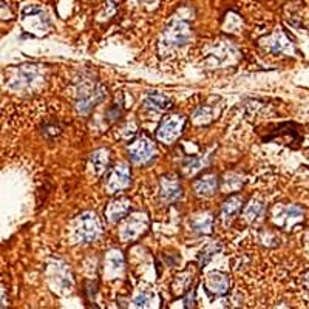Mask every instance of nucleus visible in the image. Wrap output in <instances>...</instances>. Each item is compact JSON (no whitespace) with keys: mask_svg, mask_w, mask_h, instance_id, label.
Masks as SVG:
<instances>
[{"mask_svg":"<svg viewBox=\"0 0 309 309\" xmlns=\"http://www.w3.org/2000/svg\"><path fill=\"white\" fill-rule=\"evenodd\" d=\"M182 126H184V118L181 116H169L166 118L162 122H161V126L158 129V139L162 141V142H166V144H170L173 142L182 132Z\"/></svg>","mask_w":309,"mask_h":309,"instance_id":"f257e3e1","label":"nucleus"},{"mask_svg":"<svg viewBox=\"0 0 309 309\" xmlns=\"http://www.w3.org/2000/svg\"><path fill=\"white\" fill-rule=\"evenodd\" d=\"M155 152H156L155 144L146 136L138 138L129 146V153L133 162H147L149 159L153 158Z\"/></svg>","mask_w":309,"mask_h":309,"instance_id":"f03ea898","label":"nucleus"},{"mask_svg":"<svg viewBox=\"0 0 309 309\" xmlns=\"http://www.w3.org/2000/svg\"><path fill=\"white\" fill-rule=\"evenodd\" d=\"M76 234H77V238L85 244L96 240V237L99 234V223H97L94 214H84L79 218Z\"/></svg>","mask_w":309,"mask_h":309,"instance_id":"7ed1b4c3","label":"nucleus"},{"mask_svg":"<svg viewBox=\"0 0 309 309\" xmlns=\"http://www.w3.org/2000/svg\"><path fill=\"white\" fill-rule=\"evenodd\" d=\"M130 182V170L126 164H119L116 166L110 175H109V179L106 182V189L109 193H116L122 189H126Z\"/></svg>","mask_w":309,"mask_h":309,"instance_id":"20e7f679","label":"nucleus"},{"mask_svg":"<svg viewBox=\"0 0 309 309\" xmlns=\"http://www.w3.org/2000/svg\"><path fill=\"white\" fill-rule=\"evenodd\" d=\"M164 37H166L169 45H184L190 37L189 24L184 22V20H173L167 27Z\"/></svg>","mask_w":309,"mask_h":309,"instance_id":"39448f33","label":"nucleus"},{"mask_svg":"<svg viewBox=\"0 0 309 309\" xmlns=\"http://www.w3.org/2000/svg\"><path fill=\"white\" fill-rule=\"evenodd\" d=\"M106 97V93L100 87H93V85H85L80 88L79 93V100H77V107L82 113H87L91 107H94L97 102H100Z\"/></svg>","mask_w":309,"mask_h":309,"instance_id":"423d86ee","label":"nucleus"},{"mask_svg":"<svg viewBox=\"0 0 309 309\" xmlns=\"http://www.w3.org/2000/svg\"><path fill=\"white\" fill-rule=\"evenodd\" d=\"M146 218L141 214H136L133 217H130L129 223L124 226V229L121 232V237L122 240H132V238H136L138 235H141L144 232V228H146Z\"/></svg>","mask_w":309,"mask_h":309,"instance_id":"0eeeda50","label":"nucleus"},{"mask_svg":"<svg viewBox=\"0 0 309 309\" xmlns=\"http://www.w3.org/2000/svg\"><path fill=\"white\" fill-rule=\"evenodd\" d=\"M181 196V185L176 178H162L161 181V198L166 202L176 201Z\"/></svg>","mask_w":309,"mask_h":309,"instance_id":"6e6552de","label":"nucleus"},{"mask_svg":"<svg viewBox=\"0 0 309 309\" xmlns=\"http://www.w3.org/2000/svg\"><path fill=\"white\" fill-rule=\"evenodd\" d=\"M193 187L198 196H211L218 187V178L215 175H205L193 184Z\"/></svg>","mask_w":309,"mask_h":309,"instance_id":"1a4fd4ad","label":"nucleus"},{"mask_svg":"<svg viewBox=\"0 0 309 309\" xmlns=\"http://www.w3.org/2000/svg\"><path fill=\"white\" fill-rule=\"evenodd\" d=\"M208 289L217 295H223L229 289V280L221 272H212L208 277Z\"/></svg>","mask_w":309,"mask_h":309,"instance_id":"9d476101","label":"nucleus"},{"mask_svg":"<svg viewBox=\"0 0 309 309\" xmlns=\"http://www.w3.org/2000/svg\"><path fill=\"white\" fill-rule=\"evenodd\" d=\"M130 211V202L124 198H119L116 201H112L110 205L107 208V217L109 221L116 223L118 220H121L122 217H126Z\"/></svg>","mask_w":309,"mask_h":309,"instance_id":"9b49d317","label":"nucleus"},{"mask_svg":"<svg viewBox=\"0 0 309 309\" xmlns=\"http://www.w3.org/2000/svg\"><path fill=\"white\" fill-rule=\"evenodd\" d=\"M241 202H243V199H241L240 196H231L228 201L223 204L221 218H223L224 223L231 221V220L237 215V212H238L240 208H241Z\"/></svg>","mask_w":309,"mask_h":309,"instance_id":"f8f14e48","label":"nucleus"},{"mask_svg":"<svg viewBox=\"0 0 309 309\" xmlns=\"http://www.w3.org/2000/svg\"><path fill=\"white\" fill-rule=\"evenodd\" d=\"M107 162H109V152L107 150H97L91 155L90 158V164H91V169L94 172V175H100L102 172L106 170L107 167Z\"/></svg>","mask_w":309,"mask_h":309,"instance_id":"ddd939ff","label":"nucleus"},{"mask_svg":"<svg viewBox=\"0 0 309 309\" xmlns=\"http://www.w3.org/2000/svg\"><path fill=\"white\" fill-rule=\"evenodd\" d=\"M146 107L153 109L156 112H162V110H167L170 107V100L159 93H150L146 99Z\"/></svg>","mask_w":309,"mask_h":309,"instance_id":"4468645a","label":"nucleus"},{"mask_svg":"<svg viewBox=\"0 0 309 309\" xmlns=\"http://www.w3.org/2000/svg\"><path fill=\"white\" fill-rule=\"evenodd\" d=\"M193 231L196 232H201V234H209L211 232V228H212V218L209 215H201L199 218H196L193 221Z\"/></svg>","mask_w":309,"mask_h":309,"instance_id":"2eb2a0df","label":"nucleus"},{"mask_svg":"<svg viewBox=\"0 0 309 309\" xmlns=\"http://www.w3.org/2000/svg\"><path fill=\"white\" fill-rule=\"evenodd\" d=\"M261 212H263V204L258 201H251V204L247 205L246 211H244V217H246V220L254 221L261 215Z\"/></svg>","mask_w":309,"mask_h":309,"instance_id":"dca6fc26","label":"nucleus"},{"mask_svg":"<svg viewBox=\"0 0 309 309\" xmlns=\"http://www.w3.org/2000/svg\"><path fill=\"white\" fill-rule=\"evenodd\" d=\"M107 263L110 266V269H113V271H118V269L121 271L122 266H124V261H122V257H121L119 252H110Z\"/></svg>","mask_w":309,"mask_h":309,"instance_id":"f3484780","label":"nucleus"},{"mask_svg":"<svg viewBox=\"0 0 309 309\" xmlns=\"http://www.w3.org/2000/svg\"><path fill=\"white\" fill-rule=\"evenodd\" d=\"M153 301V297L147 292H141L136 298H135V304L136 306H152L150 303Z\"/></svg>","mask_w":309,"mask_h":309,"instance_id":"a211bd4d","label":"nucleus"},{"mask_svg":"<svg viewBox=\"0 0 309 309\" xmlns=\"http://www.w3.org/2000/svg\"><path fill=\"white\" fill-rule=\"evenodd\" d=\"M214 252H217V246H209L208 249L202 251V254H205V258H201V264H205V263H208V261L211 260V257L214 255Z\"/></svg>","mask_w":309,"mask_h":309,"instance_id":"6ab92c4d","label":"nucleus"}]
</instances>
